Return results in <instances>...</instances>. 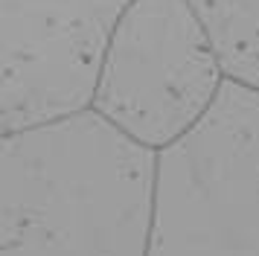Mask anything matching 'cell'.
Returning <instances> with one entry per match:
<instances>
[{
  "instance_id": "cell-1",
  "label": "cell",
  "mask_w": 259,
  "mask_h": 256,
  "mask_svg": "<svg viewBox=\"0 0 259 256\" xmlns=\"http://www.w3.org/2000/svg\"><path fill=\"white\" fill-rule=\"evenodd\" d=\"M157 151L88 108L0 140V256H149Z\"/></svg>"
},
{
  "instance_id": "cell-2",
  "label": "cell",
  "mask_w": 259,
  "mask_h": 256,
  "mask_svg": "<svg viewBox=\"0 0 259 256\" xmlns=\"http://www.w3.org/2000/svg\"><path fill=\"white\" fill-rule=\"evenodd\" d=\"M149 256H259V88L227 79L157 151Z\"/></svg>"
},
{
  "instance_id": "cell-3",
  "label": "cell",
  "mask_w": 259,
  "mask_h": 256,
  "mask_svg": "<svg viewBox=\"0 0 259 256\" xmlns=\"http://www.w3.org/2000/svg\"><path fill=\"white\" fill-rule=\"evenodd\" d=\"M224 81L189 0H131L108 47L94 111L160 151L210 111Z\"/></svg>"
},
{
  "instance_id": "cell-4",
  "label": "cell",
  "mask_w": 259,
  "mask_h": 256,
  "mask_svg": "<svg viewBox=\"0 0 259 256\" xmlns=\"http://www.w3.org/2000/svg\"><path fill=\"white\" fill-rule=\"evenodd\" d=\"M131 0H3L0 131L94 108L108 47Z\"/></svg>"
},
{
  "instance_id": "cell-5",
  "label": "cell",
  "mask_w": 259,
  "mask_h": 256,
  "mask_svg": "<svg viewBox=\"0 0 259 256\" xmlns=\"http://www.w3.org/2000/svg\"><path fill=\"white\" fill-rule=\"evenodd\" d=\"M210 35L224 76L259 88V0H189Z\"/></svg>"
}]
</instances>
